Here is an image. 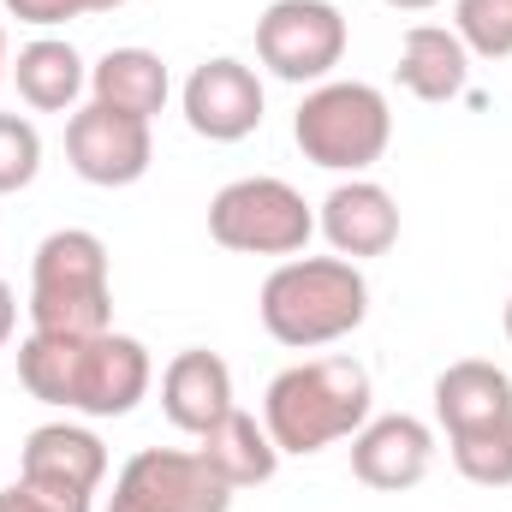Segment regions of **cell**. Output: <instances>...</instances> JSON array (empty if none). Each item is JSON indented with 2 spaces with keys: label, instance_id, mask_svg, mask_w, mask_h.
Wrapping results in <instances>:
<instances>
[{
  "label": "cell",
  "instance_id": "obj_1",
  "mask_svg": "<svg viewBox=\"0 0 512 512\" xmlns=\"http://www.w3.org/2000/svg\"><path fill=\"white\" fill-rule=\"evenodd\" d=\"M18 382L30 399L84 411V417H126L155 382L149 346L131 334H24Z\"/></svg>",
  "mask_w": 512,
  "mask_h": 512
},
{
  "label": "cell",
  "instance_id": "obj_2",
  "mask_svg": "<svg viewBox=\"0 0 512 512\" xmlns=\"http://www.w3.org/2000/svg\"><path fill=\"white\" fill-rule=\"evenodd\" d=\"M256 316H262L268 340H280L292 352H316V346H334L364 328L370 280L346 256H292L262 280Z\"/></svg>",
  "mask_w": 512,
  "mask_h": 512
},
{
  "label": "cell",
  "instance_id": "obj_3",
  "mask_svg": "<svg viewBox=\"0 0 512 512\" xmlns=\"http://www.w3.org/2000/svg\"><path fill=\"white\" fill-rule=\"evenodd\" d=\"M370 370L358 358H310L280 370L262 393V429L280 453H322L370 423Z\"/></svg>",
  "mask_w": 512,
  "mask_h": 512
},
{
  "label": "cell",
  "instance_id": "obj_4",
  "mask_svg": "<svg viewBox=\"0 0 512 512\" xmlns=\"http://www.w3.org/2000/svg\"><path fill=\"white\" fill-rule=\"evenodd\" d=\"M30 328L36 334H108L114 274L90 227H60L30 256Z\"/></svg>",
  "mask_w": 512,
  "mask_h": 512
},
{
  "label": "cell",
  "instance_id": "obj_5",
  "mask_svg": "<svg viewBox=\"0 0 512 512\" xmlns=\"http://www.w3.org/2000/svg\"><path fill=\"white\" fill-rule=\"evenodd\" d=\"M292 137L304 149V161L328 167V173H352L364 179L393 143V108L376 84L358 78H328L316 84L298 114H292Z\"/></svg>",
  "mask_w": 512,
  "mask_h": 512
},
{
  "label": "cell",
  "instance_id": "obj_6",
  "mask_svg": "<svg viewBox=\"0 0 512 512\" xmlns=\"http://www.w3.org/2000/svg\"><path fill=\"white\" fill-rule=\"evenodd\" d=\"M310 233H316V215H310L304 191H292L286 179H268V173L221 185L215 203H209V239L221 251L298 256L310 245Z\"/></svg>",
  "mask_w": 512,
  "mask_h": 512
},
{
  "label": "cell",
  "instance_id": "obj_7",
  "mask_svg": "<svg viewBox=\"0 0 512 512\" xmlns=\"http://www.w3.org/2000/svg\"><path fill=\"white\" fill-rule=\"evenodd\" d=\"M256 60L280 84H328L346 60V18L334 0H274L256 18Z\"/></svg>",
  "mask_w": 512,
  "mask_h": 512
},
{
  "label": "cell",
  "instance_id": "obj_8",
  "mask_svg": "<svg viewBox=\"0 0 512 512\" xmlns=\"http://www.w3.org/2000/svg\"><path fill=\"white\" fill-rule=\"evenodd\" d=\"M108 512H233V489L203 465V453L143 447L126 459Z\"/></svg>",
  "mask_w": 512,
  "mask_h": 512
},
{
  "label": "cell",
  "instance_id": "obj_9",
  "mask_svg": "<svg viewBox=\"0 0 512 512\" xmlns=\"http://www.w3.org/2000/svg\"><path fill=\"white\" fill-rule=\"evenodd\" d=\"M66 161L84 185H102V191H120V185H137L155 161V137H149V120H131V114H114L102 102L78 108L66 120Z\"/></svg>",
  "mask_w": 512,
  "mask_h": 512
},
{
  "label": "cell",
  "instance_id": "obj_10",
  "mask_svg": "<svg viewBox=\"0 0 512 512\" xmlns=\"http://www.w3.org/2000/svg\"><path fill=\"white\" fill-rule=\"evenodd\" d=\"M18 477L30 489H48V495H66V501H96L102 477H108V447L96 429L84 423H42L24 435V453H18Z\"/></svg>",
  "mask_w": 512,
  "mask_h": 512
},
{
  "label": "cell",
  "instance_id": "obj_11",
  "mask_svg": "<svg viewBox=\"0 0 512 512\" xmlns=\"http://www.w3.org/2000/svg\"><path fill=\"white\" fill-rule=\"evenodd\" d=\"M435 465V429L411 411H387L370 417L358 435H352V477L376 495H405L429 477Z\"/></svg>",
  "mask_w": 512,
  "mask_h": 512
},
{
  "label": "cell",
  "instance_id": "obj_12",
  "mask_svg": "<svg viewBox=\"0 0 512 512\" xmlns=\"http://www.w3.org/2000/svg\"><path fill=\"white\" fill-rule=\"evenodd\" d=\"M179 102H185V126L197 137H209V143H239L262 126V78L245 60H227V54L203 60L185 78Z\"/></svg>",
  "mask_w": 512,
  "mask_h": 512
},
{
  "label": "cell",
  "instance_id": "obj_13",
  "mask_svg": "<svg viewBox=\"0 0 512 512\" xmlns=\"http://www.w3.org/2000/svg\"><path fill=\"white\" fill-rule=\"evenodd\" d=\"M316 227L334 245V256H346V262L387 256L399 245V203H393V191L376 185V179H346V185H334L322 197Z\"/></svg>",
  "mask_w": 512,
  "mask_h": 512
},
{
  "label": "cell",
  "instance_id": "obj_14",
  "mask_svg": "<svg viewBox=\"0 0 512 512\" xmlns=\"http://www.w3.org/2000/svg\"><path fill=\"white\" fill-rule=\"evenodd\" d=\"M435 423L447 441L459 435H489L512 423V376L489 358H459L435 376Z\"/></svg>",
  "mask_w": 512,
  "mask_h": 512
},
{
  "label": "cell",
  "instance_id": "obj_15",
  "mask_svg": "<svg viewBox=\"0 0 512 512\" xmlns=\"http://www.w3.org/2000/svg\"><path fill=\"white\" fill-rule=\"evenodd\" d=\"M161 411H167L173 429L209 435V429L233 411V370H227V358H215V352H203V346L179 352V358L161 370Z\"/></svg>",
  "mask_w": 512,
  "mask_h": 512
},
{
  "label": "cell",
  "instance_id": "obj_16",
  "mask_svg": "<svg viewBox=\"0 0 512 512\" xmlns=\"http://www.w3.org/2000/svg\"><path fill=\"white\" fill-rule=\"evenodd\" d=\"M393 78H399L405 96L441 108V102L465 96V84H471V48H465L459 30H447V24H411L405 42H399Z\"/></svg>",
  "mask_w": 512,
  "mask_h": 512
},
{
  "label": "cell",
  "instance_id": "obj_17",
  "mask_svg": "<svg viewBox=\"0 0 512 512\" xmlns=\"http://www.w3.org/2000/svg\"><path fill=\"white\" fill-rule=\"evenodd\" d=\"M6 78L18 84V102L36 108V114H72L78 96L90 90V72H84L78 48L60 42V36H36V42H24Z\"/></svg>",
  "mask_w": 512,
  "mask_h": 512
},
{
  "label": "cell",
  "instance_id": "obj_18",
  "mask_svg": "<svg viewBox=\"0 0 512 512\" xmlns=\"http://www.w3.org/2000/svg\"><path fill=\"white\" fill-rule=\"evenodd\" d=\"M173 96V78L161 66V54L149 48H108L96 66H90V102L131 114V120H155Z\"/></svg>",
  "mask_w": 512,
  "mask_h": 512
},
{
  "label": "cell",
  "instance_id": "obj_19",
  "mask_svg": "<svg viewBox=\"0 0 512 512\" xmlns=\"http://www.w3.org/2000/svg\"><path fill=\"white\" fill-rule=\"evenodd\" d=\"M197 441H203V447H197L203 465H209L233 495H239V489H256V483H268V477L280 471V447H274V435H268L256 417H245L239 405H233L209 435H197Z\"/></svg>",
  "mask_w": 512,
  "mask_h": 512
},
{
  "label": "cell",
  "instance_id": "obj_20",
  "mask_svg": "<svg viewBox=\"0 0 512 512\" xmlns=\"http://www.w3.org/2000/svg\"><path fill=\"white\" fill-rule=\"evenodd\" d=\"M453 30L477 60H507L512 54V0H459Z\"/></svg>",
  "mask_w": 512,
  "mask_h": 512
},
{
  "label": "cell",
  "instance_id": "obj_21",
  "mask_svg": "<svg viewBox=\"0 0 512 512\" xmlns=\"http://www.w3.org/2000/svg\"><path fill=\"white\" fill-rule=\"evenodd\" d=\"M447 447H453V465H459L465 483H477V489H512V423L507 429H489V435H459Z\"/></svg>",
  "mask_w": 512,
  "mask_h": 512
},
{
  "label": "cell",
  "instance_id": "obj_22",
  "mask_svg": "<svg viewBox=\"0 0 512 512\" xmlns=\"http://www.w3.org/2000/svg\"><path fill=\"white\" fill-rule=\"evenodd\" d=\"M42 173V131L24 114H0V197L24 191Z\"/></svg>",
  "mask_w": 512,
  "mask_h": 512
},
{
  "label": "cell",
  "instance_id": "obj_23",
  "mask_svg": "<svg viewBox=\"0 0 512 512\" xmlns=\"http://www.w3.org/2000/svg\"><path fill=\"white\" fill-rule=\"evenodd\" d=\"M18 24H36V30H54V24H72L84 18V0H0Z\"/></svg>",
  "mask_w": 512,
  "mask_h": 512
},
{
  "label": "cell",
  "instance_id": "obj_24",
  "mask_svg": "<svg viewBox=\"0 0 512 512\" xmlns=\"http://www.w3.org/2000/svg\"><path fill=\"white\" fill-rule=\"evenodd\" d=\"M0 512H90V501H66V495L30 489V483L18 477L12 489H0Z\"/></svg>",
  "mask_w": 512,
  "mask_h": 512
},
{
  "label": "cell",
  "instance_id": "obj_25",
  "mask_svg": "<svg viewBox=\"0 0 512 512\" xmlns=\"http://www.w3.org/2000/svg\"><path fill=\"white\" fill-rule=\"evenodd\" d=\"M12 328H18V298H12V286L0 280V352H6V340H12Z\"/></svg>",
  "mask_w": 512,
  "mask_h": 512
},
{
  "label": "cell",
  "instance_id": "obj_26",
  "mask_svg": "<svg viewBox=\"0 0 512 512\" xmlns=\"http://www.w3.org/2000/svg\"><path fill=\"white\" fill-rule=\"evenodd\" d=\"M382 6H393V12H429V6H441V0H382Z\"/></svg>",
  "mask_w": 512,
  "mask_h": 512
},
{
  "label": "cell",
  "instance_id": "obj_27",
  "mask_svg": "<svg viewBox=\"0 0 512 512\" xmlns=\"http://www.w3.org/2000/svg\"><path fill=\"white\" fill-rule=\"evenodd\" d=\"M126 0H84V12H120Z\"/></svg>",
  "mask_w": 512,
  "mask_h": 512
},
{
  "label": "cell",
  "instance_id": "obj_28",
  "mask_svg": "<svg viewBox=\"0 0 512 512\" xmlns=\"http://www.w3.org/2000/svg\"><path fill=\"white\" fill-rule=\"evenodd\" d=\"M6 72H12V60H6V30H0V84H6Z\"/></svg>",
  "mask_w": 512,
  "mask_h": 512
},
{
  "label": "cell",
  "instance_id": "obj_29",
  "mask_svg": "<svg viewBox=\"0 0 512 512\" xmlns=\"http://www.w3.org/2000/svg\"><path fill=\"white\" fill-rule=\"evenodd\" d=\"M501 322H507V340H512V298H507V316H501Z\"/></svg>",
  "mask_w": 512,
  "mask_h": 512
}]
</instances>
